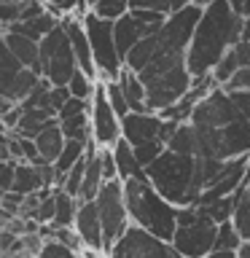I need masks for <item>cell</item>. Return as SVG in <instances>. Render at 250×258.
Wrapping results in <instances>:
<instances>
[{"label":"cell","mask_w":250,"mask_h":258,"mask_svg":"<svg viewBox=\"0 0 250 258\" xmlns=\"http://www.w3.org/2000/svg\"><path fill=\"white\" fill-rule=\"evenodd\" d=\"M0 3H24V0H0Z\"/></svg>","instance_id":"680465c9"},{"label":"cell","mask_w":250,"mask_h":258,"mask_svg":"<svg viewBox=\"0 0 250 258\" xmlns=\"http://www.w3.org/2000/svg\"><path fill=\"white\" fill-rule=\"evenodd\" d=\"M102 84H105V94H108V102L113 105V110H116L121 118H127L132 110H129V102H127V97H124L121 84H118V81H102Z\"/></svg>","instance_id":"4dcf8cb0"},{"label":"cell","mask_w":250,"mask_h":258,"mask_svg":"<svg viewBox=\"0 0 250 258\" xmlns=\"http://www.w3.org/2000/svg\"><path fill=\"white\" fill-rule=\"evenodd\" d=\"M124 199L132 226L172 242L177 231V207L169 205L148 180H124Z\"/></svg>","instance_id":"7a4b0ae2"},{"label":"cell","mask_w":250,"mask_h":258,"mask_svg":"<svg viewBox=\"0 0 250 258\" xmlns=\"http://www.w3.org/2000/svg\"><path fill=\"white\" fill-rule=\"evenodd\" d=\"M229 94H231V102L237 108L239 118L250 121V92H229Z\"/></svg>","instance_id":"bcb514c9"},{"label":"cell","mask_w":250,"mask_h":258,"mask_svg":"<svg viewBox=\"0 0 250 258\" xmlns=\"http://www.w3.org/2000/svg\"><path fill=\"white\" fill-rule=\"evenodd\" d=\"M97 84H100V81L92 78L89 73H84V70H76V73H73V78H70V84H68V89H70V97H76V100H86V102H92V97H94V92H97Z\"/></svg>","instance_id":"83f0119b"},{"label":"cell","mask_w":250,"mask_h":258,"mask_svg":"<svg viewBox=\"0 0 250 258\" xmlns=\"http://www.w3.org/2000/svg\"><path fill=\"white\" fill-rule=\"evenodd\" d=\"M43 188V177H40V169L35 164H19L14 175V188L22 197H30V194H38Z\"/></svg>","instance_id":"cb8c5ba5"},{"label":"cell","mask_w":250,"mask_h":258,"mask_svg":"<svg viewBox=\"0 0 250 258\" xmlns=\"http://www.w3.org/2000/svg\"><path fill=\"white\" fill-rule=\"evenodd\" d=\"M16 161H0V191L14 188V175H16Z\"/></svg>","instance_id":"f6af8a7d"},{"label":"cell","mask_w":250,"mask_h":258,"mask_svg":"<svg viewBox=\"0 0 250 258\" xmlns=\"http://www.w3.org/2000/svg\"><path fill=\"white\" fill-rule=\"evenodd\" d=\"M11 108H14V102H11V100H6V97H0V118H3Z\"/></svg>","instance_id":"f907efd6"},{"label":"cell","mask_w":250,"mask_h":258,"mask_svg":"<svg viewBox=\"0 0 250 258\" xmlns=\"http://www.w3.org/2000/svg\"><path fill=\"white\" fill-rule=\"evenodd\" d=\"M62 27L68 32V40H70V48L76 54V64L78 70L89 73L92 78L100 81V73L94 68V54H92V43H89V35H86V27H84V19H76V16H65L62 19Z\"/></svg>","instance_id":"9a60e30c"},{"label":"cell","mask_w":250,"mask_h":258,"mask_svg":"<svg viewBox=\"0 0 250 258\" xmlns=\"http://www.w3.org/2000/svg\"><path fill=\"white\" fill-rule=\"evenodd\" d=\"M84 159H86V145L84 143H76V140L65 143V151L59 153V159L54 161V169H56V175H59V185L65 180V175H68L70 169L76 167L78 161H84Z\"/></svg>","instance_id":"484cf974"},{"label":"cell","mask_w":250,"mask_h":258,"mask_svg":"<svg viewBox=\"0 0 250 258\" xmlns=\"http://www.w3.org/2000/svg\"><path fill=\"white\" fill-rule=\"evenodd\" d=\"M167 151V145L161 143V140H153V143H145V145H140V148H135V153H137V161H140V164L148 169L153 161H156L161 153Z\"/></svg>","instance_id":"836d02e7"},{"label":"cell","mask_w":250,"mask_h":258,"mask_svg":"<svg viewBox=\"0 0 250 258\" xmlns=\"http://www.w3.org/2000/svg\"><path fill=\"white\" fill-rule=\"evenodd\" d=\"M132 16L137 22H143V24H148V27H164V22H167V14H159V11H148V8H135Z\"/></svg>","instance_id":"b9f144b4"},{"label":"cell","mask_w":250,"mask_h":258,"mask_svg":"<svg viewBox=\"0 0 250 258\" xmlns=\"http://www.w3.org/2000/svg\"><path fill=\"white\" fill-rule=\"evenodd\" d=\"M239 258H250V242H245V245L239 247Z\"/></svg>","instance_id":"11a10c76"},{"label":"cell","mask_w":250,"mask_h":258,"mask_svg":"<svg viewBox=\"0 0 250 258\" xmlns=\"http://www.w3.org/2000/svg\"><path fill=\"white\" fill-rule=\"evenodd\" d=\"M237 70H239V62H237V56H234V51H229V54H226L223 59H221V64H218V68L213 70L215 84H218V86H226Z\"/></svg>","instance_id":"1f68e13d"},{"label":"cell","mask_w":250,"mask_h":258,"mask_svg":"<svg viewBox=\"0 0 250 258\" xmlns=\"http://www.w3.org/2000/svg\"><path fill=\"white\" fill-rule=\"evenodd\" d=\"M113 153H116V167H118V177H121V180H148L145 167L137 161L135 148L124 140V137L113 145Z\"/></svg>","instance_id":"d6986e66"},{"label":"cell","mask_w":250,"mask_h":258,"mask_svg":"<svg viewBox=\"0 0 250 258\" xmlns=\"http://www.w3.org/2000/svg\"><path fill=\"white\" fill-rule=\"evenodd\" d=\"M161 126H164V118L159 113H129L127 118H121V132L132 148L159 140Z\"/></svg>","instance_id":"4fadbf2b"},{"label":"cell","mask_w":250,"mask_h":258,"mask_svg":"<svg viewBox=\"0 0 250 258\" xmlns=\"http://www.w3.org/2000/svg\"><path fill=\"white\" fill-rule=\"evenodd\" d=\"M215 237H218V223L199 210V218L194 223L177 226L172 247L183 258H207L215 250Z\"/></svg>","instance_id":"9c48e42d"},{"label":"cell","mask_w":250,"mask_h":258,"mask_svg":"<svg viewBox=\"0 0 250 258\" xmlns=\"http://www.w3.org/2000/svg\"><path fill=\"white\" fill-rule=\"evenodd\" d=\"M161 27H148V24H143V22H137L132 11H129L127 16H121L118 22H113V32H116V46H118V54H121V59H127V54L132 51V48L140 43L143 38H148V35H156Z\"/></svg>","instance_id":"2e32d148"},{"label":"cell","mask_w":250,"mask_h":258,"mask_svg":"<svg viewBox=\"0 0 250 258\" xmlns=\"http://www.w3.org/2000/svg\"><path fill=\"white\" fill-rule=\"evenodd\" d=\"M22 116H24V108H22V105H14V108L6 113V116H3V124H6L8 132H16V126H19Z\"/></svg>","instance_id":"7dc6e473"},{"label":"cell","mask_w":250,"mask_h":258,"mask_svg":"<svg viewBox=\"0 0 250 258\" xmlns=\"http://www.w3.org/2000/svg\"><path fill=\"white\" fill-rule=\"evenodd\" d=\"M92 110V102H86V100H76V97H70L68 100V105L56 113V118H70V116H78V113H89Z\"/></svg>","instance_id":"ee69618b"},{"label":"cell","mask_w":250,"mask_h":258,"mask_svg":"<svg viewBox=\"0 0 250 258\" xmlns=\"http://www.w3.org/2000/svg\"><path fill=\"white\" fill-rule=\"evenodd\" d=\"M40 70H43V78L51 86H68L73 73L78 70L76 54H73L68 32H65L62 24L40 40Z\"/></svg>","instance_id":"8992f818"},{"label":"cell","mask_w":250,"mask_h":258,"mask_svg":"<svg viewBox=\"0 0 250 258\" xmlns=\"http://www.w3.org/2000/svg\"><path fill=\"white\" fill-rule=\"evenodd\" d=\"M242 40L250 43V19H245V27H242Z\"/></svg>","instance_id":"816d5d0a"},{"label":"cell","mask_w":250,"mask_h":258,"mask_svg":"<svg viewBox=\"0 0 250 258\" xmlns=\"http://www.w3.org/2000/svg\"><path fill=\"white\" fill-rule=\"evenodd\" d=\"M167 151L177 153V156H194L197 159V132L191 124H180V129L172 135V140L167 143Z\"/></svg>","instance_id":"4316f807"},{"label":"cell","mask_w":250,"mask_h":258,"mask_svg":"<svg viewBox=\"0 0 250 258\" xmlns=\"http://www.w3.org/2000/svg\"><path fill=\"white\" fill-rule=\"evenodd\" d=\"M97 210H100L102 234H105V258H108L110 250L116 247V242L132 226L127 199H124V180H110L102 185L100 194H97Z\"/></svg>","instance_id":"5b68a950"},{"label":"cell","mask_w":250,"mask_h":258,"mask_svg":"<svg viewBox=\"0 0 250 258\" xmlns=\"http://www.w3.org/2000/svg\"><path fill=\"white\" fill-rule=\"evenodd\" d=\"M135 8H148V11L159 14H175V0H132V11Z\"/></svg>","instance_id":"ab89813d"},{"label":"cell","mask_w":250,"mask_h":258,"mask_svg":"<svg viewBox=\"0 0 250 258\" xmlns=\"http://www.w3.org/2000/svg\"><path fill=\"white\" fill-rule=\"evenodd\" d=\"M245 199L250 202V172H247V180H245Z\"/></svg>","instance_id":"9f6ffc18"},{"label":"cell","mask_w":250,"mask_h":258,"mask_svg":"<svg viewBox=\"0 0 250 258\" xmlns=\"http://www.w3.org/2000/svg\"><path fill=\"white\" fill-rule=\"evenodd\" d=\"M38 3H43L46 8H59V6H62V0H38Z\"/></svg>","instance_id":"db71d44e"},{"label":"cell","mask_w":250,"mask_h":258,"mask_svg":"<svg viewBox=\"0 0 250 258\" xmlns=\"http://www.w3.org/2000/svg\"><path fill=\"white\" fill-rule=\"evenodd\" d=\"M8 135H0V161H14L11 159V148H8Z\"/></svg>","instance_id":"c3c4849f"},{"label":"cell","mask_w":250,"mask_h":258,"mask_svg":"<svg viewBox=\"0 0 250 258\" xmlns=\"http://www.w3.org/2000/svg\"><path fill=\"white\" fill-rule=\"evenodd\" d=\"M210 3H215V0H197V6H199V8H207Z\"/></svg>","instance_id":"6f0895ef"},{"label":"cell","mask_w":250,"mask_h":258,"mask_svg":"<svg viewBox=\"0 0 250 258\" xmlns=\"http://www.w3.org/2000/svg\"><path fill=\"white\" fill-rule=\"evenodd\" d=\"M100 159H102V175H105V183H110V180H121V177H118L116 153H113V148H100Z\"/></svg>","instance_id":"f35d334b"},{"label":"cell","mask_w":250,"mask_h":258,"mask_svg":"<svg viewBox=\"0 0 250 258\" xmlns=\"http://www.w3.org/2000/svg\"><path fill=\"white\" fill-rule=\"evenodd\" d=\"M92 137L100 148H113L124 137V132H121V116L108 102L102 81L97 84V92L92 97Z\"/></svg>","instance_id":"8fae6325"},{"label":"cell","mask_w":250,"mask_h":258,"mask_svg":"<svg viewBox=\"0 0 250 258\" xmlns=\"http://www.w3.org/2000/svg\"><path fill=\"white\" fill-rule=\"evenodd\" d=\"M242 27H245V19L234 14L229 0L210 3L202 11V19L191 38L189 54H185V68L191 76H213L221 59L242 40Z\"/></svg>","instance_id":"6da1fadb"},{"label":"cell","mask_w":250,"mask_h":258,"mask_svg":"<svg viewBox=\"0 0 250 258\" xmlns=\"http://www.w3.org/2000/svg\"><path fill=\"white\" fill-rule=\"evenodd\" d=\"M54 218H56V202H54V197H48L38 205V210L30 215V221L43 226V223H54Z\"/></svg>","instance_id":"8d00e7d4"},{"label":"cell","mask_w":250,"mask_h":258,"mask_svg":"<svg viewBox=\"0 0 250 258\" xmlns=\"http://www.w3.org/2000/svg\"><path fill=\"white\" fill-rule=\"evenodd\" d=\"M223 89L226 92H250V68H239Z\"/></svg>","instance_id":"7bdbcfd3"},{"label":"cell","mask_w":250,"mask_h":258,"mask_svg":"<svg viewBox=\"0 0 250 258\" xmlns=\"http://www.w3.org/2000/svg\"><path fill=\"white\" fill-rule=\"evenodd\" d=\"M207 258H239V253H231V250H213Z\"/></svg>","instance_id":"681fc988"},{"label":"cell","mask_w":250,"mask_h":258,"mask_svg":"<svg viewBox=\"0 0 250 258\" xmlns=\"http://www.w3.org/2000/svg\"><path fill=\"white\" fill-rule=\"evenodd\" d=\"M242 19H250V0H242Z\"/></svg>","instance_id":"f5cc1de1"},{"label":"cell","mask_w":250,"mask_h":258,"mask_svg":"<svg viewBox=\"0 0 250 258\" xmlns=\"http://www.w3.org/2000/svg\"><path fill=\"white\" fill-rule=\"evenodd\" d=\"M234 121H239V113H237V108H234V102H231V94L226 92L223 86H218L197 105V108H194L189 124L223 129V126L234 124Z\"/></svg>","instance_id":"7c38bea8"},{"label":"cell","mask_w":250,"mask_h":258,"mask_svg":"<svg viewBox=\"0 0 250 258\" xmlns=\"http://www.w3.org/2000/svg\"><path fill=\"white\" fill-rule=\"evenodd\" d=\"M59 121V118H56ZM59 129L65 132V140H76V143H92V110L89 113H78V116H70V118H62L59 121Z\"/></svg>","instance_id":"603a6c76"},{"label":"cell","mask_w":250,"mask_h":258,"mask_svg":"<svg viewBox=\"0 0 250 258\" xmlns=\"http://www.w3.org/2000/svg\"><path fill=\"white\" fill-rule=\"evenodd\" d=\"M68 100H70V89L68 86H51V92H48V110L56 116V113L68 105Z\"/></svg>","instance_id":"60d3db41"},{"label":"cell","mask_w":250,"mask_h":258,"mask_svg":"<svg viewBox=\"0 0 250 258\" xmlns=\"http://www.w3.org/2000/svg\"><path fill=\"white\" fill-rule=\"evenodd\" d=\"M129 11H132V0H100L94 8V14L100 19H108V22H118Z\"/></svg>","instance_id":"f546056e"},{"label":"cell","mask_w":250,"mask_h":258,"mask_svg":"<svg viewBox=\"0 0 250 258\" xmlns=\"http://www.w3.org/2000/svg\"><path fill=\"white\" fill-rule=\"evenodd\" d=\"M65 132L59 129V121H51L43 132L35 137V145H38V153H40V161H46V164H54L56 159H59V153L65 151Z\"/></svg>","instance_id":"44dd1931"},{"label":"cell","mask_w":250,"mask_h":258,"mask_svg":"<svg viewBox=\"0 0 250 258\" xmlns=\"http://www.w3.org/2000/svg\"><path fill=\"white\" fill-rule=\"evenodd\" d=\"M56 116L51 110H46V108H32V110H24V116L19 121V126H16V137H27V140H35V137L43 132V129L51 124Z\"/></svg>","instance_id":"7402d4cb"},{"label":"cell","mask_w":250,"mask_h":258,"mask_svg":"<svg viewBox=\"0 0 250 258\" xmlns=\"http://www.w3.org/2000/svg\"><path fill=\"white\" fill-rule=\"evenodd\" d=\"M38 258H81L76 250H70V247H65L62 242H56V239H46L43 242V247H40V255Z\"/></svg>","instance_id":"e575fe53"},{"label":"cell","mask_w":250,"mask_h":258,"mask_svg":"<svg viewBox=\"0 0 250 258\" xmlns=\"http://www.w3.org/2000/svg\"><path fill=\"white\" fill-rule=\"evenodd\" d=\"M250 156V121L239 118L221 129V161Z\"/></svg>","instance_id":"e0dca14e"},{"label":"cell","mask_w":250,"mask_h":258,"mask_svg":"<svg viewBox=\"0 0 250 258\" xmlns=\"http://www.w3.org/2000/svg\"><path fill=\"white\" fill-rule=\"evenodd\" d=\"M231 223H234V229L239 231V237L245 242H250V202L245 197H242V202L237 205V213H234Z\"/></svg>","instance_id":"d6a6232c"},{"label":"cell","mask_w":250,"mask_h":258,"mask_svg":"<svg viewBox=\"0 0 250 258\" xmlns=\"http://www.w3.org/2000/svg\"><path fill=\"white\" fill-rule=\"evenodd\" d=\"M194 84V76L189 73L185 64H177V68L161 73L156 76L153 81L145 84V92H148V108L153 113H161L167 108H172L175 102H180L185 94H189V89Z\"/></svg>","instance_id":"ba28073f"},{"label":"cell","mask_w":250,"mask_h":258,"mask_svg":"<svg viewBox=\"0 0 250 258\" xmlns=\"http://www.w3.org/2000/svg\"><path fill=\"white\" fill-rule=\"evenodd\" d=\"M108 258H183V255L172 247V242H164L148 231L137 229V226H129Z\"/></svg>","instance_id":"30bf717a"},{"label":"cell","mask_w":250,"mask_h":258,"mask_svg":"<svg viewBox=\"0 0 250 258\" xmlns=\"http://www.w3.org/2000/svg\"><path fill=\"white\" fill-rule=\"evenodd\" d=\"M22 6L24 3H0V24H3V30H11L16 22H22Z\"/></svg>","instance_id":"74e56055"},{"label":"cell","mask_w":250,"mask_h":258,"mask_svg":"<svg viewBox=\"0 0 250 258\" xmlns=\"http://www.w3.org/2000/svg\"><path fill=\"white\" fill-rule=\"evenodd\" d=\"M84 27L92 43V54H94V68L100 73V81H118L124 73V59L118 54L116 46V32H113V22L100 19L94 11H89L84 16Z\"/></svg>","instance_id":"277c9868"},{"label":"cell","mask_w":250,"mask_h":258,"mask_svg":"<svg viewBox=\"0 0 250 258\" xmlns=\"http://www.w3.org/2000/svg\"><path fill=\"white\" fill-rule=\"evenodd\" d=\"M54 202H56V218H54V226H62V229H73L76 226V215H78V207L81 202L70 194H65L62 188H54Z\"/></svg>","instance_id":"d4e9b609"},{"label":"cell","mask_w":250,"mask_h":258,"mask_svg":"<svg viewBox=\"0 0 250 258\" xmlns=\"http://www.w3.org/2000/svg\"><path fill=\"white\" fill-rule=\"evenodd\" d=\"M245 245V239L239 237V231L234 229L231 221H226L218 226V237H215V250H231V253H239V247Z\"/></svg>","instance_id":"f1b7e54d"},{"label":"cell","mask_w":250,"mask_h":258,"mask_svg":"<svg viewBox=\"0 0 250 258\" xmlns=\"http://www.w3.org/2000/svg\"><path fill=\"white\" fill-rule=\"evenodd\" d=\"M194 156H177L172 151H164L153 164L145 169L148 183L175 207H199V197L194 194Z\"/></svg>","instance_id":"3957f363"},{"label":"cell","mask_w":250,"mask_h":258,"mask_svg":"<svg viewBox=\"0 0 250 258\" xmlns=\"http://www.w3.org/2000/svg\"><path fill=\"white\" fill-rule=\"evenodd\" d=\"M3 43L8 46V51H11L16 59H19L24 68L35 70L40 78H43V70H40V43L35 40H30L27 35H19V32H11L8 30L3 35Z\"/></svg>","instance_id":"ac0fdd59"},{"label":"cell","mask_w":250,"mask_h":258,"mask_svg":"<svg viewBox=\"0 0 250 258\" xmlns=\"http://www.w3.org/2000/svg\"><path fill=\"white\" fill-rule=\"evenodd\" d=\"M118 84L121 89H124V97H127V102H129V110L132 113H153L148 108V92H145V84H143V78L137 76V73H132L129 68H124V73H121V78H118Z\"/></svg>","instance_id":"ffe728a7"},{"label":"cell","mask_w":250,"mask_h":258,"mask_svg":"<svg viewBox=\"0 0 250 258\" xmlns=\"http://www.w3.org/2000/svg\"><path fill=\"white\" fill-rule=\"evenodd\" d=\"M6 35V30H3V24H0V38H3Z\"/></svg>","instance_id":"91938a15"},{"label":"cell","mask_w":250,"mask_h":258,"mask_svg":"<svg viewBox=\"0 0 250 258\" xmlns=\"http://www.w3.org/2000/svg\"><path fill=\"white\" fill-rule=\"evenodd\" d=\"M38 84H40V76L35 70L24 68V64L8 51L3 38H0V97L11 100L14 105H22Z\"/></svg>","instance_id":"52a82bcc"},{"label":"cell","mask_w":250,"mask_h":258,"mask_svg":"<svg viewBox=\"0 0 250 258\" xmlns=\"http://www.w3.org/2000/svg\"><path fill=\"white\" fill-rule=\"evenodd\" d=\"M51 239L62 242L65 247L76 250V253H81V250H84V242H81V237H78V231H76V229H62V226H54Z\"/></svg>","instance_id":"d590c367"},{"label":"cell","mask_w":250,"mask_h":258,"mask_svg":"<svg viewBox=\"0 0 250 258\" xmlns=\"http://www.w3.org/2000/svg\"><path fill=\"white\" fill-rule=\"evenodd\" d=\"M73 229L78 231L81 242H84V250H92V253L105 255V234H102V221H100L97 202H81L78 215H76V226H73Z\"/></svg>","instance_id":"5bb4252c"}]
</instances>
